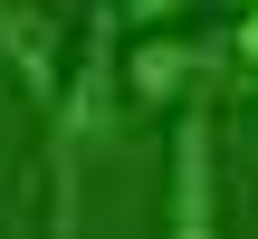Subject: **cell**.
Returning a JSON list of instances; mask_svg holds the SVG:
<instances>
[{
	"label": "cell",
	"mask_w": 258,
	"mask_h": 239,
	"mask_svg": "<svg viewBox=\"0 0 258 239\" xmlns=\"http://www.w3.org/2000/svg\"><path fill=\"white\" fill-rule=\"evenodd\" d=\"M124 125V10L96 0L77 19V48H67V77L48 96V144H38V172H48V239H77V172L115 144Z\"/></svg>",
	"instance_id": "1"
},
{
	"label": "cell",
	"mask_w": 258,
	"mask_h": 239,
	"mask_svg": "<svg viewBox=\"0 0 258 239\" xmlns=\"http://www.w3.org/2000/svg\"><path fill=\"white\" fill-rule=\"evenodd\" d=\"M163 239H220V134H211V96L172 105V182H163Z\"/></svg>",
	"instance_id": "2"
},
{
	"label": "cell",
	"mask_w": 258,
	"mask_h": 239,
	"mask_svg": "<svg viewBox=\"0 0 258 239\" xmlns=\"http://www.w3.org/2000/svg\"><path fill=\"white\" fill-rule=\"evenodd\" d=\"M67 48H77V0H0V67L38 115L67 77Z\"/></svg>",
	"instance_id": "3"
},
{
	"label": "cell",
	"mask_w": 258,
	"mask_h": 239,
	"mask_svg": "<svg viewBox=\"0 0 258 239\" xmlns=\"http://www.w3.org/2000/svg\"><path fill=\"white\" fill-rule=\"evenodd\" d=\"M211 77H220V38H163V29L124 38V105L172 115V105H191Z\"/></svg>",
	"instance_id": "4"
},
{
	"label": "cell",
	"mask_w": 258,
	"mask_h": 239,
	"mask_svg": "<svg viewBox=\"0 0 258 239\" xmlns=\"http://www.w3.org/2000/svg\"><path fill=\"white\" fill-rule=\"evenodd\" d=\"M115 10H124V29H163V19H172L182 0H115Z\"/></svg>",
	"instance_id": "5"
},
{
	"label": "cell",
	"mask_w": 258,
	"mask_h": 239,
	"mask_svg": "<svg viewBox=\"0 0 258 239\" xmlns=\"http://www.w3.org/2000/svg\"><path fill=\"white\" fill-rule=\"evenodd\" d=\"M230 10H239V0H230Z\"/></svg>",
	"instance_id": "6"
}]
</instances>
